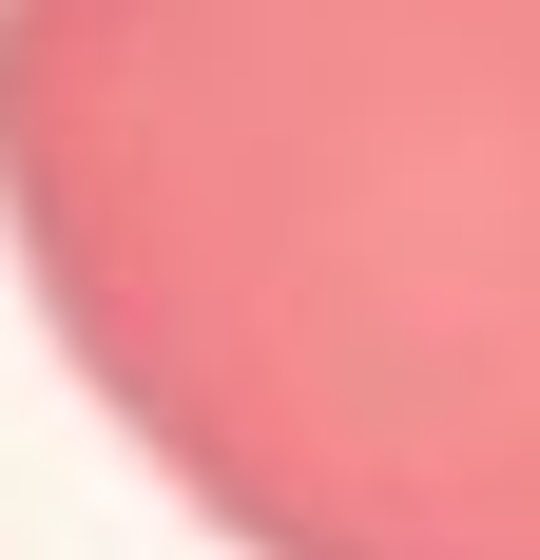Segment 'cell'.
Masks as SVG:
<instances>
[{
	"label": "cell",
	"mask_w": 540,
	"mask_h": 560,
	"mask_svg": "<svg viewBox=\"0 0 540 560\" xmlns=\"http://www.w3.org/2000/svg\"><path fill=\"white\" fill-rule=\"evenodd\" d=\"M0 252L232 560H540V0H0Z\"/></svg>",
	"instance_id": "6da1fadb"
}]
</instances>
